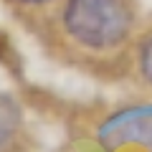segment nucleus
Returning a JSON list of instances; mask_svg holds the SVG:
<instances>
[{
	"label": "nucleus",
	"instance_id": "1",
	"mask_svg": "<svg viewBox=\"0 0 152 152\" xmlns=\"http://www.w3.org/2000/svg\"><path fill=\"white\" fill-rule=\"evenodd\" d=\"M137 20L134 0H69L64 28L89 51H114L129 38Z\"/></svg>",
	"mask_w": 152,
	"mask_h": 152
},
{
	"label": "nucleus",
	"instance_id": "2",
	"mask_svg": "<svg viewBox=\"0 0 152 152\" xmlns=\"http://www.w3.org/2000/svg\"><path fill=\"white\" fill-rule=\"evenodd\" d=\"M18 129H20V109L10 96L0 94V147L8 145Z\"/></svg>",
	"mask_w": 152,
	"mask_h": 152
},
{
	"label": "nucleus",
	"instance_id": "3",
	"mask_svg": "<svg viewBox=\"0 0 152 152\" xmlns=\"http://www.w3.org/2000/svg\"><path fill=\"white\" fill-rule=\"evenodd\" d=\"M137 71H140L142 81L147 86H152V31L140 41V48H137Z\"/></svg>",
	"mask_w": 152,
	"mask_h": 152
},
{
	"label": "nucleus",
	"instance_id": "4",
	"mask_svg": "<svg viewBox=\"0 0 152 152\" xmlns=\"http://www.w3.org/2000/svg\"><path fill=\"white\" fill-rule=\"evenodd\" d=\"M18 3H28V5H41V3H48V0H18Z\"/></svg>",
	"mask_w": 152,
	"mask_h": 152
}]
</instances>
